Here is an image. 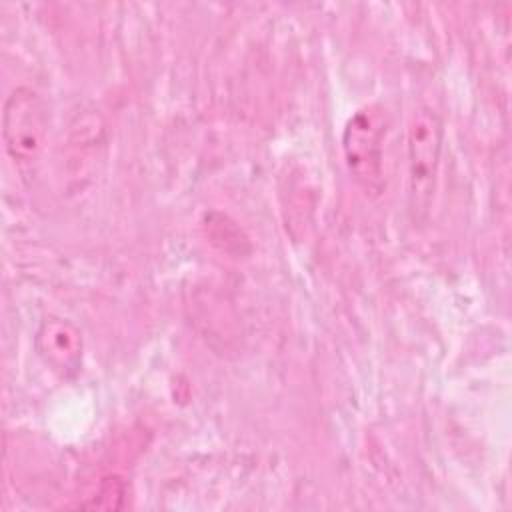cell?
Instances as JSON below:
<instances>
[{
  "instance_id": "6da1fadb",
  "label": "cell",
  "mask_w": 512,
  "mask_h": 512,
  "mask_svg": "<svg viewBox=\"0 0 512 512\" xmlns=\"http://www.w3.org/2000/svg\"><path fill=\"white\" fill-rule=\"evenodd\" d=\"M444 126L440 116L428 108L418 106L408 120L406 154H408V206L414 222L426 218L440 166Z\"/></svg>"
},
{
  "instance_id": "7a4b0ae2",
  "label": "cell",
  "mask_w": 512,
  "mask_h": 512,
  "mask_svg": "<svg viewBox=\"0 0 512 512\" xmlns=\"http://www.w3.org/2000/svg\"><path fill=\"white\" fill-rule=\"evenodd\" d=\"M46 128V106L38 92L26 86L14 88L2 112V138L10 158L20 166H32L42 152Z\"/></svg>"
},
{
  "instance_id": "3957f363",
  "label": "cell",
  "mask_w": 512,
  "mask_h": 512,
  "mask_svg": "<svg viewBox=\"0 0 512 512\" xmlns=\"http://www.w3.org/2000/svg\"><path fill=\"white\" fill-rule=\"evenodd\" d=\"M384 120L374 108L358 110L346 124L342 148L354 180L370 194L384 188Z\"/></svg>"
},
{
  "instance_id": "277c9868",
  "label": "cell",
  "mask_w": 512,
  "mask_h": 512,
  "mask_svg": "<svg viewBox=\"0 0 512 512\" xmlns=\"http://www.w3.org/2000/svg\"><path fill=\"white\" fill-rule=\"evenodd\" d=\"M80 348L82 342L78 330L64 320L50 318L38 330L40 356L62 376L78 370Z\"/></svg>"
}]
</instances>
